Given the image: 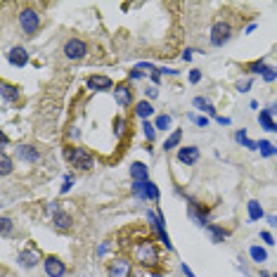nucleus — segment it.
<instances>
[{
	"instance_id": "nucleus-1",
	"label": "nucleus",
	"mask_w": 277,
	"mask_h": 277,
	"mask_svg": "<svg viewBox=\"0 0 277 277\" xmlns=\"http://www.w3.org/2000/svg\"><path fill=\"white\" fill-rule=\"evenodd\" d=\"M133 258H135V263H140L142 268H154L159 263V249H157V244H154L152 239H145V242L135 244Z\"/></svg>"
},
{
	"instance_id": "nucleus-2",
	"label": "nucleus",
	"mask_w": 277,
	"mask_h": 277,
	"mask_svg": "<svg viewBox=\"0 0 277 277\" xmlns=\"http://www.w3.org/2000/svg\"><path fill=\"white\" fill-rule=\"evenodd\" d=\"M17 24H19V29L24 31V36L31 38L41 29V14L33 10V7H21L19 14H17Z\"/></svg>"
},
{
	"instance_id": "nucleus-3",
	"label": "nucleus",
	"mask_w": 277,
	"mask_h": 277,
	"mask_svg": "<svg viewBox=\"0 0 277 277\" xmlns=\"http://www.w3.org/2000/svg\"><path fill=\"white\" fill-rule=\"evenodd\" d=\"M66 159L74 164V168H81V170H93L95 168V159H93V154H90L85 147L66 149Z\"/></svg>"
},
{
	"instance_id": "nucleus-4",
	"label": "nucleus",
	"mask_w": 277,
	"mask_h": 277,
	"mask_svg": "<svg viewBox=\"0 0 277 277\" xmlns=\"http://www.w3.org/2000/svg\"><path fill=\"white\" fill-rule=\"evenodd\" d=\"M62 55L69 62H81V59H85V55H88V43L81 41V38H69V41L64 43Z\"/></svg>"
},
{
	"instance_id": "nucleus-5",
	"label": "nucleus",
	"mask_w": 277,
	"mask_h": 277,
	"mask_svg": "<svg viewBox=\"0 0 277 277\" xmlns=\"http://www.w3.org/2000/svg\"><path fill=\"white\" fill-rule=\"evenodd\" d=\"M130 190H133V194L138 197V199H142V202H159V187L154 185L152 180L147 182H133L130 185Z\"/></svg>"
},
{
	"instance_id": "nucleus-6",
	"label": "nucleus",
	"mask_w": 277,
	"mask_h": 277,
	"mask_svg": "<svg viewBox=\"0 0 277 277\" xmlns=\"http://www.w3.org/2000/svg\"><path fill=\"white\" fill-rule=\"evenodd\" d=\"M147 218H149V225H152V227L157 230V234H159L161 244L166 246L168 251H173L170 237H168V232H166V221H164V216H161L159 211H152V209H149V211H147Z\"/></svg>"
},
{
	"instance_id": "nucleus-7",
	"label": "nucleus",
	"mask_w": 277,
	"mask_h": 277,
	"mask_svg": "<svg viewBox=\"0 0 277 277\" xmlns=\"http://www.w3.org/2000/svg\"><path fill=\"white\" fill-rule=\"evenodd\" d=\"M230 36H232V26H230V21L218 19L211 26V45H213V48H221V45H225V43L230 41Z\"/></svg>"
},
{
	"instance_id": "nucleus-8",
	"label": "nucleus",
	"mask_w": 277,
	"mask_h": 277,
	"mask_svg": "<svg viewBox=\"0 0 277 277\" xmlns=\"http://www.w3.org/2000/svg\"><path fill=\"white\" fill-rule=\"evenodd\" d=\"M107 275L109 277H130L133 275V263L126 256H116L111 258V263L107 266Z\"/></svg>"
},
{
	"instance_id": "nucleus-9",
	"label": "nucleus",
	"mask_w": 277,
	"mask_h": 277,
	"mask_svg": "<svg viewBox=\"0 0 277 277\" xmlns=\"http://www.w3.org/2000/svg\"><path fill=\"white\" fill-rule=\"evenodd\" d=\"M114 100L118 102V107H130L135 105V93H133V85L123 81V83H116L114 88Z\"/></svg>"
},
{
	"instance_id": "nucleus-10",
	"label": "nucleus",
	"mask_w": 277,
	"mask_h": 277,
	"mask_svg": "<svg viewBox=\"0 0 277 277\" xmlns=\"http://www.w3.org/2000/svg\"><path fill=\"white\" fill-rule=\"evenodd\" d=\"M187 216H190L194 223L199 225V227H206L209 225V221H206V216H209V206H202V204H197L192 197H187Z\"/></svg>"
},
{
	"instance_id": "nucleus-11",
	"label": "nucleus",
	"mask_w": 277,
	"mask_h": 277,
	"mask_svg": "<svg viewBox=\"0 0 277 277\" xmlns=\"http://www.w3.org/2000/svg\"><path fill=\"white\" fill-rule=\"evenodd\" d=\"M43 268H45V275L48 277H64L66 275V266H64L62 258H57V256H45Z\"/></svg>"
},
{
	"instance_id": "nucleus-12",
	"label": "nucleus",
	"mask_w": 277,
	"mask_h": 277,
	"mask_svg": "<svg viewBox=\"0 0 277 277\" xmlns=\"http://www.w3.org/2000/svg\"><path fill=\"white\" fill-rule=\"evenodd\" d=\"M85 83H88V88H90L93 93H105V90H109V88H116V85L111 83V78L105 76V74H93Z\"/></svg>"
},
{
	"instance_id": "nucleus-13",
	"label": "nucleus",
	"mask_w": 277,
	"mask_h": 277,
	"mask_svg": "<svg viewBox=\"0 0 277 277\" xmlns=\"http://www.w3.org/2000/svg\"><path fill=\"white\" fill-rule=\"evenodd\" d=\"M17 263H19L24 270H31V268H36L41 263V256H38L36 249H24V251L17 254Z\"/></svg>"
},
{
	"instance_id": "nucleus-14",
	"label": "nucleus",
	"mask_w": 277,
	"mask_h": 277,
	"mask_svg": "<svg viewBox=\"0 0 277 277\" xmlns=\"http://www.w3.org/2000/svg\"><path fill=\"white\" fill-rule=\"evenodd\" d=\"M17 159L24 164H38L41 161V152L33 145H17Z\"/></svg>"
},
{
	"instance_id": "nucleus-15",
	"label": "nucleus",
	"mask_w": 277,
	"mask_h": 277,
	"mask_svg": "<svg viewBox=\"0 0 277 277\" xmlns=\"http://www.w3.org/2000/svg\"><path fill=\"white\" fill-rule=\"evenodd\" d=\"M199 157H202V152H199V147H194V145H187V147L178 149V161L185 164V166H194L199 161Z\"/></svg>"
},
{
	"instance_id": "nucleus-16",
	"label": "nucleus",
	"mask_w": 277,
	"mask_h": 277,
	"mask_svg": "<svg viewBox=\"0 0 277 277\" xmlns=\"http://www.w3.org/2000/svg\"><path fill=\"white\" fill-rule=\"evenodd\" d=\"M7 62L14 64V66H26L29 64V53L21 45H14L10 53H7Z\"/></svg>"
},
{
	"instance_id": "nucleus-17",
	"label": "nucleus",
	"mask_w": 277,
	"mask_h": 277,
	"mask_svg": "<svg viewBox=\"0 0 277 277\" xmlns=\"http://www.w3.org/2000/svg\"><path fill=\"white\" fill-rule=\"evenodd\" d=\"M130 180L133 182H147L149 180V170L142 161H133V164H130Z\"/></svg>"
},
{
	"instance_id": "nucleus-18",
	"label": "nucleus",
	"mask_w": 277,
	"mask_h": 277,
	"mask_svg": "<svg viewBox=\"0 0 277 277\" xmlns=\"http://www.w3.org/2000/svg\"><path fill=\"white\" fill-rule=\"evenodd\" d=\"M154 114V105L149 100H142V102H135V116L142 118V121H149V116Z\"/></svg>"
},
{
	"instance_id": "nucleus-19",
	"label": "nucleus",
	"mask_w": 277,
	"mask_h": 277,
	"mask_svg": "<svg viewBox=\"0 0 277 277\" xmlns=\"http://www.w3.org/2000/svg\"><path fill=\"white\" fill-rule=\"evenodd\" d=\"M192 105L197 107V109H199V111H204V114H209V116H218V114H216V107H213V102L211 100H206V97H194V100H192Z\"/></svg>"
},
{
	"instance_id": "nucleus-20",
	"label": "nucleus",
	"mask_w": 277,
	"mask_h": 277,
	"mask_svg": "<svg viewBox=\"0 0 277 277\" xmlns=\"http://www.w3.org/2000/svg\"><path fill=\"white\" fill-rule=\"evenodd\" d=\"M246 211H249V221H251V223H256V221H263V218H266L263 206L256 202V199H251V202L246 204Z\"/></svg>"
},
{
	"instance_id": "nucleus-21",
	"label": "nucleus",
	"mask_w": 277,
	"mask_h": 277,
	"mask_svg": "<svg viewBox=\"0 0 277 277\" xmlns=\"http://www.w3.org/2000/svg\"><path fill=\"white\" fill-rule=\"evenodd\" d=\"M71 223H74V221H71V216H69L66 211H57L53 216V225L57 227V230H69Z\"/></svg>"
},
{
	"instance_id": "nucleus-22",
	"label": "nucleus",
	"mask_w": 277,
	"mask_h": 277,
	"mask_svg": "<svg viewBox=\"0 0 277 277\" xmlns=\"http://www.w3.org/2000/svg\"><path fill=\"white\" fill-rule=\"evenodd\" d=\"M258 123L263 126V130L277 133V123L273 121V114H270V109H263V111H258Z\"/></svg>"
},
{
	"instance_id": "nucleus-23",
	"label": "nucleus",
	"mask_w": 277,
	"mask_h": 277,
	"mask_svg": "<svg viewBox=\"0 0 277 277\" xmlns=\"http://www.w3.org/2000/svg\"><path fill=\"white\" fill-rule=\"evenodd\" d=\"M206 232L211 234V239H213V244H221L225 237H227V230L225 227H221V225H213V223H209L206 227H204Z\"/></svg>"
},
{
	"instance_id": "nucleus-24",
	"label": "nucleus",
	"mask_w": 277,
	"mask_h": 277,
	"mask_svg": "<svg viewBox=\"0 0 277 277\" xmlns=\"http://www.w3.org/2000/svg\"><path fill=\"white\" fill-rule=\"evenodd\" d=\"M0 90H2V102H10V100H17L19 97V88L12 85L10 81H2L0 83Z\"/></svg>"
},
{
	"instance_id": "nucleus-25",
	"label": "nucleus",
	"mask_w": 277,
	"mask_h": 277,
	"mask_svg": "<svg viewBox=\"0 0 277 277\" xmlns=\"http://www.w3.org/2000/svg\"><path fill=\"white\" fill-rule=\"evenodd\" d=\"M249 256H251V261H254V263H261V266L268 261V251L261 244H251V246H249Z\"/></svg>"
},
{
	"instance_id": "nucleus-26",
	"label": "nucleus",
	"mask_w": 277,
	"mask_h": 277,
	"mask_svg": "<svg viewBox=\"0 0 277 277\" xmlns=\"http://www.w3.org/2000/svg\"><path fill=\"white\" fill-rule=\"evenodd\" d=\"M180 140H182V130H180V128H175L168 138H166L164 149H166V152H168V149H178V147H180Z\"/></svg>"
},
{
	"instance_id": "nucleus-27",
	"label": "nucleus",
	"mask_w": 277,
	"mask_h": 277,
	"mask_svg": "<svg viewBox=\"0 0 277 277\" xmlns=\"http://www.w3.org/2000/svg\"><path fill=\"white\" fill-rule=\"evenodd\" d=\"M12 168H14V164H12L10 154H7V152H0V173H2V175H10Z\"/></svg>"
},
{
	"instance_id": "nucleus-28",
	"label": "nucleus",
	"mask_w": 277,
	"mask_h": 277,
	"mask_svg": "<svg viewBox=\"0 0 277 277\" xmlns=\"http://www.w3.org/2000/svg\"><path fill=\"white\" fill-rule=\"evenodd\" d=\"M266 69H268V62H266V59H256V62L246 64V71H249V74L263 76V71H266Z\"/></svg>"
},
{
	"instance_id": "nucleus-29",
	"label": "nucleus",
	"mask_w": 277,
	"mask_h": 277,
	"mask_svg": "<svg viewBox=\"0 0 277 277\" xmlns=\"http://www.w3.org/2000/svg\"><path fill=\"white\" fill-rule=\"evenodd\" d=\"M142 135H145V140L152 145L154 138H157V126H154V123H149V121H142Z\"/></svg>"
},
{
	"instance_id": "nucleus-30",
	"label": "nucleus",
	"mask_w": 277,
	"mask_h": 277,
	"mask_svg": "<svg viewBox=\"0 0 277 277\" xmlns=\"http://www.w3.org/2000/svg\"><path fill=\"white\" fill-rule=\"evenodd\" d=\"M258 152H261L263 157H275L277 147L273 145V142H268V140H261V142H258Z\"/></svg>"
},
{
	"instance_id": "nucleus-31",
	"label": "nucleus",
	"mask_w": 277,
	"mask_h": 277,
	"mask_svg": "<svg viewBox=\"0 0 277 277\" xmlns=\"http://www.w3.org/2000/svg\"><path fill=\"white\" fill-rule=\"evenodd\" d=\"M123 133H126V118L116 116L114 118V135H116V138H123Z\"/></svg>"
},
{
	"instance_id": "nucleus-32",
	"label": "nucleus",
	"mask_w": 277,
	"mask_h": 277,
	"mask_svg": "<svg viewBox=\"0 0 277 277\" xmlns=\"http://www.w3.org/2000/svg\"><path fill=\"white\" fill-rule=\"evenodd\" d=\"M170 121H173V118H170L168 114H161V116H157L154 126H157V130H168V128H170Z\"/></svg>"
},
{
	"instance_id": "nucleus-33",
	"label": "nucleus",
	"mask_w": 277,
	"mask_h": 277,
	"mask_svg": "<svg viewBox=\"0 0 277 277\" xmlns=\"http://www.w3.org/2000/svg\"><path fill=\"white\" fill-rule=\"evenodd\" d=\"M251 85H254L251 78H239V81L234 83V88H237V93H249V90H251Z\"/></svg>"
},
{
	"instance_id": "nucleus-34",
	"label": "nucleus",
	"mask_w": 277,
	"mask_h": 277,
	"mask_svg": "<svg viewBox=\"0 0 277 277\" xmlns=\"http://www.w3.org/2000/svg\"><path fill=\"white\" fill-rule=\"evenodd\" d=\"M266 83H273V81H277V69H273V66H268L266 71H263V76H261Z\"/></svg>"
},
{
	"instance_id": "nucleus-35",
	"label": "nucleus",
	"mask_w": 277,
	"mask_h": 277,
	"mask_svg": "<svg viewBox=\"0 0 277 277\" xmlns=\"http://www.w3.org/2000/svg\"><path fill=\"white\" fill-rule=\"evenodd\" d=\"M234 142H237V145H246V142H249L244 128H242V130H234Z\"/></svg>"
},
{
	"instance_id": "nucleus-36",
	"label": "nucleus",
	"mask_w": 277,
	"mask_h": 277,
	"mask_svg": "<svg viewBox=\"0 0 277 277\" xmlns=\"http://www.w3.org/2000/svg\"><path fill=\"white\" fill-rule=\"evenodd\" d=\"M0 223H2V237H7V234L12 232V221L7 218V216H2V218H0Z\"/></svg>"
},
{
	"instance_id": "nucleus-37",
	"label": "nucleus",
	"mask_w": 277,
	"mask_h": 277,
	"mask_svg": "<svg viewBox=\"0 0 277 277\" xmlns=\"http://www.w3.org/2000/svg\"><path fill=\"white\" fill-rule=\"evenodd\" d=\"M128 78H130V81H140V78H145V74H142V69L133 66V69L128 71Z\"/></svg>"
},
{
	"instance_id": "nucleus-38",
	"label": "nucleus",
	"mask_w": 277,
	"mask_h": 277,
	"mask_svg": "<svg viewBox=\"0 0 277 277\" xmlns=\"http://www.w3.org/2000/svg\"><path fill=\"white\" fill-rule=\"evenodd\" d=\"M190 118H192V121H194V123H197L199 128H206V126H209V116H194V114H190Z\"/></svg>"
},
{
	"instance_id": "nucleus-39",
	"label": "nucleus",
	"mask_w": 277,
	"mask_h": 277,
	"mask_svg": "<svg viewBox=\"0 0 277 277\" xmlns=\"http://www.w3.org/2000/svg\"><path fill=\"white\" fill-rule=\"evenodd\" d=\"M187 78H190V83H192V85H194V83H199V81H202V71H199V69H192Z\"/></svg>"
},
{
	"instance_id": "nucleus-40",
	"label": "nucleus",
	"mask_w": 277,
	"mask_h": 277,
	"mask_svg": "<svg viewBox=\"0 0 277 277\" xmlns=\"http://www.w3.org/2000/svg\"><path fill=\"white\" fill-rule=\"evenodd\" d=\"M71 187H74V180H71V175H66V178H64V185H62V194H66Z\"/></svg>"
},
{
	"instance_id": "nucleus-41",
	"label": "nucleus",
	"mask_w": 277,
	"mask_h": 277,
	"mask_svg": "<svg viewBox=\"0 0 277 277\" xmlns=\"http://www.w3.org/2000/svg\"><path fill=\"white\" fill-rule=\"evenodd\" d=\"M145 97H147L149 102H152V100H157V97H159V93H157V88H147V90H145Z\"/></svg>"
},
{
	"instance_id": "nucleus-42",
	"label": "nucleus",
	"mask_w": 277,
	"mask_h": 277,
	"mask_svg": "<svg viewBox=\"0 0 277 277\" xmlns=\"http://www.w3.org/2000/svg\"><path fill=\"white\" fill-rule=\"evenodd\" d=\"M261 242H266L268 246L275 244V239H273V234H270V232H261Z\"/></svg>"
},
{
	"instance_id": "nucleus-43",
	"label": "nucleus",
	"mask_w": 277,
	"mask_h": 277,
	"mask_svg": "<svg viewBox=\"0 0 277 277\" xmlns=\"http://www.w3.org/2000/svg\"><path fill=\"white\" fill-rule=\"evenodd\" d=\"M107 251H109V242H102V244L97 246V254H100V256H105Z\"/></svg>"
},
{
	"instance_id": "nucleus-44",
	"label": "nucleus",
	"mask_w": 277,
	"mask_h": 277,
	"mask_svg": "<svg viewBox=\"0 0 277 277\" xmlns=\"http://www.w3.org/2000/svg\"><path fill=\"white\" fill-rule=\"evenodd\" d=\"M266 221H268V225H270V227H277V216H275V213L266 216Z\"/></svg>"
},
{
	"instance_id": "nucleus-45",
	"label": "nucleus",
	"mask_w": 277,
	"mask_h": 277,
	"mask_svg": "<svg viewBox=\"0 0 277 277\" xmlns=\"http://www.w3.org/2000/svg\"><path fill=\"white\" fill-rule=\"evenodd\" d=\"M159 74H168V76H178V71H175V69H168V66H161V69H159Z\"/></svg>"
},
{
	"instance_id": "nucleus-46",
	"label": "nucleus",
	"mask_w": 277,
	"mask_h": 277,
	"mask_svg": "<svg viewBox=\"0 0 277 277\" xmlns=\"http://www.w3.org/2000/svg\"><path fill=\"white\" fill-rule=\"evenodd\" d=\"M180 270L185 273V277H194V273H192L190 268H187V263H180Z\"/></svg>"
},
{
	"instance_id": "nucleus-47",
	"label": "nucleus",
	"mask_w": 277,
	"mask_h": 277,
	"mask_svg": "<svg viewBox=\"0 0 277 277\" xmlns=\"http://www.w3.org/2000/svg\"><path fill=\"white\" fill-rule=\"evenodd\" d=\"M192 55H194V50H190V48H187V50L182 53V59H185V62H192Z\"/></svg>"
},
{
	"instance_id": "nucleus-48",
	"label": "nucleus",
	"mask_w": 277,
	"mask_h": 277,
	"mask_svg": "<svg viewBox=\"0 0 277 277\" xmlns=\"http://www.w3.org/2000/svg\"><path fill=\"white\" fill-rule=\"evenodd\" d=\"M216 121H218L221 126H230V118L227 116H216Z\"/></svg>"
},
{
	"instance_id": "nucleus-49",
	"label": "nucleus",
	"mask_w": 277,
	"mask_h": 277,
	"mask_svg": "<svg viewBox=\"0 0 277 277\" xmlns=\"http://www.w3.org/2000/svg\"><path fill=\"white\" fill-rule=\"evenodd\" d=\"M244 147H246V149H258V142H256V140H249Z\"/></svg>"
},
{
	"instance_id": "nucleus-50",
	"label": "nucleus",
	"mask_w": 277,
	"mask_h": 277,
	"mask_svg": "<svg viewBox=\"0 0 277 277\" xmlns=\"http://www.w3.org/2000/svg\"><path fill=\"white\" fill-rule=\"evenodd\" d=\"M0 145H2V152H5V149H7V135H5V133H2V135H0Z\"/></svg>"
},
{
	"instance_id": "nucleus-51",
	"label": "nucleus",
	"mask_w": 277,
	"mask_h": 277,
	"mask_svg": "<svg viewBox=\"0 0 277 277\" xmlns=\"http://www.w3.org/2000/svg\"><path fill=\"white\" fill-rule=\"evenodd\" d=\"M152 81H154V83H161V74H159V71H154V74H152Z\"/></svg>"
},
{
	"instance_id": "nucleus-52",
	"label": "nucleus",
	"mask_w": 277,
	"mask_h": 277,
	"mask_svg": "<svg viewBox=\"0 0 277 277\" xmlns=\"http://www.w3.org/2000/svg\"><path fill=\"white\" fill-rule=\"evenodd\" d=\"M270 114H277V100L273 102V105H270Z\"/></svg>"
},
{
	"instance_id": "nucleus-53",
	"label": "nucleus",
	"mask_w": 277,
	"mask_h": 277,
	"mask_svg": "<svg viewBox=\"0 0 277 277\" xmlns=\"http://www.w3.org/2000/svg\"><path fill=\"white\" fill-rule=\"evenodd\" d=\"M261 277H273V273H266V270H261Z\"/></svg>"
},
{
	"instance_id": "nucleus-54",
	"label": "nucleus",
	"mask_w": 277,
	"mask_h": 277,
	"mask_svg": "<svg viewBox=\"0 0 277 277\" xmlns=\"http://www.w3.org/2000/svg\"><path fill=\"white\" fill-rule=\"evenodd\" d=\"M130 277H145V275H140V273H133V275H130Z\"/></svg>"
},
{
	"instance_id": "nucleus-55",
	"label": "nucleus",
	"mask_w": 277,
	"mask_h": 277,
	"mask_svg": "<svg viewBox=\"0 0 277 277\" xmlns=\"http://www.w3.org/2000/svg\"><path fill=\"white\" fill-rule=\"evenodd\" d=\"M273 277H277V273H273Z\"/></svg>"
}]
</instances>
